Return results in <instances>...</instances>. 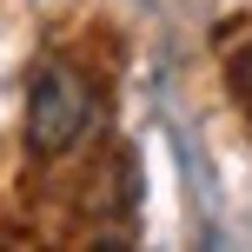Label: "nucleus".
Here are the masks:
<instances>
[{
    "label": "nucleus",
    "mask_w": 252,
    "mask_h": 252,
    "mask_svg": "<svg viewBox=\"0 0 252 252\" xmlns=\"http://www.w3.org/2000/svg\"><path fill=\"white\" fill-rule=\"evenodd\" d=\"M93 126V87L80 66L66 60H47L33 73V87H27V146H33V159H60V153H73L80 139H87Z\"/></svg>",
    "instance_id": "obj_1"
},
{
    "label": "nucleus",
    "mask_w": 252,
    "mask_h": 252,
    "mask_svg": "<svg viewBox=\"0 0 252 252\" xmlns=\"http://www.w3.org/2000/svg\"><path fill=\"white\" fill-rule=\"evenodd\" d=\"M232 87H239V100H246V113H252V47L239 53V66H232Z\"/></svg>",
    "instance_id": "obj_2"
}]
</instances>
